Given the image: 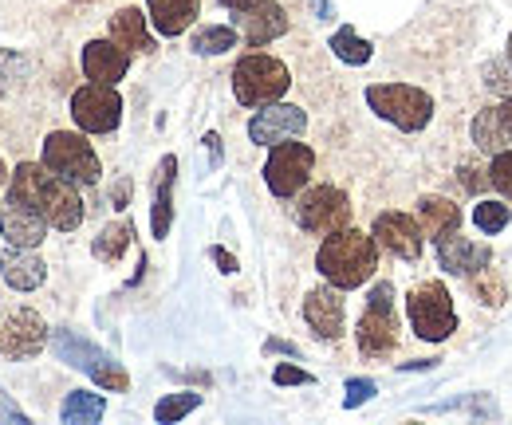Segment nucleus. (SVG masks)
Returning <instances> with one entry per match:
<instances>
[{"label":"nucleus","instance_id":"43","mask_svg":"<svg viewBox=\"0 0 512 425\" xmlns=\"http://www.w3.org/2000/svg\"><path fill=\"white\" fill-rule=\"evenodd\" d=\"M205 150H209V158H213V166H221V138H217L213 130L205 134Z\"/></svg>","mask_w":512,"mask_h":425},{"label":"nucleus","instance_id":"42","mask_svg":"<svg viewBox=\"0 0 512 425\" xmlns=\"http://www.w3.org/2000/svg\"><path fill=\"white\" fill-rule=\"evenodd\" d=\"M264 351H268V355H292V359H300V347H292V343H284V339H268Z\"/></svg>","mask_w":512,"mask_h":425},{"label":"nucleus","instance_id":"20","mask_svg":"<svg viewBox=\"0 0 512 425\" xmlns=\"http://www.w3.org/2000/svg\"><path fill=\"white\" fill-rule=\"evenodd\" d=\"M0 276L16 292H36L44 284V276H48V264L32 248H12L8 244V252L0 256Z\"/></svg>","mask_w":512,"mask_h":425},{"label":"nucleus","instance_id":"48","mask_svg":"<svg viewBox=\"0 0 512 425\" xmlns=\"http://www.w3.org/2000/svg\"><path fill=\"white\" fill-rule=\"evenodd\" d=\"M4 178H8V170H4V162H0V182H4Z\"/></svg>","mask_w":512,"mask_h":425},{"label":"nucleus","instance_id":"24","mask_svg":"<svg viewBox=\"0 0 512 425\" xmlns=\"http://www.w3.org/2000/svg\"><path fill=\"white\" fill-rule=\"evenodd\" d=\"M418 225H422V233H426V237L442 241V237H449V233H457V229H461V205H453L449 197H434V193H426V197L418 201Z\"/></svg>","mask_w":512,"mask_h":425},{"label":"nucleus","instance_id":"1","mask_svg":"<svg viewBox=\"0 0 512 425\" xmlns=\"http://www.w3.org/2000/svg\"><path fill=\"white\" fill-rule=\"evenodd\" d=\"M8 197L28 201L32 209H40L48 217V225L60 229V233H75L83 225V197H79V189L64 182V178H56L44 162H20L12 170Z\"/></svg>","mask_w":512,"mask_h":425},{"label":"nucleus","instance_id":"35","mask_svg":"<svg viewBox=\"0 0 512 425\" xmlns=\"http://www.w3.org/2000/svg\"><path fill=\"white\" fill-rule=\"evenodd\" d=\"M91 378H95V386H103V390H115V394H123V390L130 386L127 370H123V366L115 363V359H111V363L103 366L99 374H91Z\"/></svg>","mask_w":512,"mask_h":425},{"label":"nucleus","instance_id":"4","mask_svg":"<svg viewBox=\"0 0 512 425\" xmlns=\"http://www.w3.org/2000/svg\"><path fill=\"white\" fill-rule=\"evenodd\" d=\"M292 87V75L288 67L276 60V56H264V52H249L245 60H237L233 67V95L241 107H268V103H280Z\"/></svg>","mask_w":512,"mask_h":425},{"label":"nucleus","instance_id":"2","mask_svg":"<svg viewBox=\"0 0 512 425\" xmlns=\"http://www.w3.org/2000/svg\"><path fill=\"white\" fill-rule=\"evenodd\" d=\"M316 268L339 292H355L379 268V241L359 229H335L323 237L320 252H316Z\"/></svg>","mask_w":512,"mask_h":425},{"label":"nucleus","instance_id":"26","mask_svg":"<svg viewBox=\"0 0 512 425\" xmlns=\"http://www.w3.org/2000/svg\"><path fill=\"white\" fill-rule=\"evenodd\" d=\"M107 414V398L103 394H91V390H71L60 406V418L64 425H91V422H103Z\"/></svg>","mask_w":512,"mask_h":425},{"label":"nucleus","instance_id":"23","mask_svg":"<svg viewBox=\"0 0 512 425\" xmlns=\"http://www.w3.org/2000/svg\"><path fill=\"white\" fill-rule=\"evenodd\" d=\"M197 12H201V0H146V16H150L154 32L170 36V40L190 28Z\"/></svg>","mask_w":512,"mask_h":425},{"label":"nucleus","instance_id":"19","mask_svg":"<svg viewBox=\"0 0 512 425\" xmlns=\"http://www.w3.org/2000/svg\"><path fill=\"white\" fill-rule=\"evenodd\" d=\"M130 71V52L123 44H115V40H91L87 48H83V75L91 79V83H119V79H127Z\"/></svg>","mask_w":512,"mask_h":425},{"label":"nucleus","instance_id":"28","mask_svg":"<svg viewBox=\"0 0 512 425\" xmlns=\"http://www.w3.org/2000/svg\"><path fill=\"white\" fill-rule=\"evenodd\" d=\"M331 52H335V60L351 63V67H363V63H371V56H375V48H371V40H363L355 28H339L335 36H331V44H327Z\"/></svg>","mask_w":512,"mask_h":425},{"label":"nucleus","instance_id":"6","mask_svg":"<svg viewBox=\"0 0 512 425\" xmlns=\"http://www.w3.org/2000/svg\"><path fill=\"white\" fill-rule=\"evenodd\" d=\"M406 315L418 339L426 343H446L457 331V311H453V296L442 280H426L406 296Z\"/></svg>","mask_w":512,"mask_h":425},{"label":"nucleus","instance_id":"27","mask_svg":"<svg viewBox=\"0 0 512 425\" xmlns=\"http://www.w3.org/2000/svg\"><path fill=\"white\" fill-rule=\"evenodd\" d=\"M130 237H134L130 221H115V225H107V229L91 241L95 260H103V264H119V260H123V252L130 248Z\"/></svg>","mask_w":512,"mask_h":425},{"label":"nucleus","instance_id":"40","mask_svg":"<svg viewBox=\"0 0 512 425\" xmlns=\"http://www.w3.org/2000/svg\"><path fill=\"white\" fill-rule=\"evenodd\" d=\"M457 182L465 185V189H485L489 178H477V170H473V166H461V170H457Z\"/></svg>","mask_w":512,"mask_h":425},{"label":"nucleus","instance_id":"16","mask_svg":"<svg viewBox=\"0 0 512 425\" xmlns=\"http://www.w3.org/2000/svg\"><path fill=\"white\" fill-rule=\"evenodd\" d=\"M304 319H308V327L320 335L323 343H335V339L343 335V319H347L339 288H335V284L312 288V292L304 296Z\"/></svg>","mask_w":512,"mask_h":425},{"label":"nucleus","instance_id":"45","mask_svg":"<svg viewBox=\"0 0 512 425\" xmlns=\"http://www.w3.org/2000/svg\"><path fill=\"white\" fill-rule=\"evenodd\" d=\"M312 12L316 20H331V0H312Z\"/></svg>","mask_w":512,"mask_h":425},{"label":"nucleus","instance_id":"38","mask_svg":"<svg viewBox=\"0 0 512 425\" xmlns=\"http://www.w3.org/2000/svg\"><path fill=\"white\" fill-rule=\"evenodd\" d=\"M209 256H213V264H217L225 276H233V272H237V256H233V252H225L221 244H213V248H209Z\"/></svg>","mask_w":512,"mask_h":425},{"label":"nucleus","instance_id":"25","mask_svg":"<svg viewBox=\"0 0 512 425\" xmlns=\"http://www.w3.org/2000/svg\"><path fill=\"white\" fill-rule=\"evenodd\" d=\"M111 40L123 44L127 52H154V36L146 28V12L138 8H119L111 16Z\"/></svg>","mask_w":512,"mask_h":425},{"label":"nucleus","instance_id":"29","mask_svg":"<svg viewBox=\"0 0 512 425\" xmlns=\"http://www.w3.org/2000/svg\"><path fill=\"white\" fill-rule=\"evenodd\" d=\"M190 48L197 56H225V52L237 48V28H229V24H209V28H201V32L193 36Z\"/></svg>","mask_w":512,"mask_h":425},{"label":"nucleus","instance_id":"46","mask_svg":"<svg viewBox=\"0 0 512 425\" xmlns=\"http://www.w3.org/2000/svg\"><path fill=\"white\" fill-rule=\"evenodd\" d=\"M127 193H130V185H127V182L115 185V193H111V197H115V209H127Z\"/></svg>","mask_w":512,"mask_h":425},{"label":"nucleus","instance_id":"10","mask_svg":"<svg viewBox=\"0 0 512 425\" xmlns=\"http://www.w3.org/2000/svg\"><path fill=\"white\" fill-rule=\"evenodd\" d=\"M347 221H351V201H347V193L335 189V185H316V189H308V193L300 197V205H296V225H300L304 233H312V237H327V233H335V229H347Z\"/></svg>","mask_w":512,"mask_h":425},{"label":"nucleus","instance_id":"11","mask_svg":"<svg viewBox=\"0 0 512 425\" xmlns=\"http://www.w3.org/2000/svg\"><path fill=\"white\" fill-rule=\"evenodd\" d=\"M48 343V327L32 307H20L0 327V355L4 359H36Z\"/></svg>","mask_w":512,"mask_h":425},{"label":"nucleus","instance_id":"7","mask_svg":"<svg viewBox=\"0 0 512 425\" xmlns=\"http://www.w3.org/2000/svg\"><path fill=\"white\" fill-rule=\"evenodd\" d=\"M355 339H359V351L367 359H386L394 347H398V315H394V288L390 284H375L367 311L355 327Z\"/></svg>","mask_w":512,"mask_h":425},{"label":"nucleus","instance_id":"49","mask_svg":"<svg viewBox=\"0 0 512 425\" xmlns=\"http://www.w3.org/2000/svg\"><path fill=\"white\" fill-rule=\"evenodd\" d=\"M509 63H512V36H509Z\"/></svg>","mask_w":512,"mask_h":425},{"label":"nucleus","instance_id":"22","mask_svg":"<svg viewBox=\"0 0 512 425\" xmlns=\"http://www.w3.org/2000/svg\"><path fill=\"white\" fill-rule=\"evenodd\" d=\"M52 351H56L60 363L75 366V370H87V374H99L103 366L111 363L107 351H99L95 343H87V339L75 335V331H56V335H52Z\"/></svg>","mask_w":512,"mask_h":425},{"label":"nucleus","instance_id":"21","mask_svg":"<svg viewBox=\"0 0 512 425\" xmlns=\"http://www.w3.org/2000/svg\"><path fill=\"white\" fill-rule=\"evenodd\" d=\"M174 174H178V158L166 154V158L158 162L154 209H150V233H154V241H166V237H170V225H174Z\"/></svg>","mask_w":512,"mask_h":425},{"label":"nucleus","instance_id":"44","mask_svg":"<svg viewBox=\"0 0 512 425\" xmlns=\"http://www.w3.org/2000/svg\"><path fill=\"white\" fill-rule=\"evenodd\" d=\"M221 4H225L229 12H249V8H256L260 0H221Z\"/></svg>","mask_w":512,"mask_h":425},{"label":"nucleus","instance_id":"47","mask_svg":"<svg viewBox=\"0 0 512 425\" xmlns=\"http://www.w3.org/2000/svg\"><path fill=\"white\" fill-rule=\"evenodd\" d=\"M438 359H418V363H402V370H434Z\"/></svg>","mask_w":512,"mask_h":425},{"label":"nucleus","instance_id":"39","mask_svg":"<svg viewBox=\"0 0 512 425\" xmlns=\"http://www.w3.org/2000/svg\"><path fill=\"white\" fill-rule=\"evenodd\" d=\"M20 71H24V60H20V56L0 52V83H4V79H12V75H20Z\"/></svg>","mask_w":512,"mask_h":425},{"label":"nucleus","instance_id":"9","mask_svg":"<svg viewBox=\"0 0 512 425\" xmlns=\"http://www.w3.org/2000/svg\"><path fill=\"white\" fill-rule=\"evenodd\" d=\"M71 119L83 134H111L123 122V95L111 83H87L71 95Z\"/></svg>","mask_w":512,"mask_h":425},{"label":"nucleus","instance_id":"5","mask_svg":"<svg viewBox=\"0 0 512 425\" xmlns=\"http://www.w3.org/2000/svg\"><path fill=\"white\" fill-rule=\"evenodd\" d=\"M40 162H44L56 178H64V182L75 185V189H79V185H95L103 178L99 154H95L91 142H87L83 134H75V130H52V134L44 138Z\"/></svg>","mask_w":512,"mask_h":425},{"label":"nucleus","instance_id":"8","mask_svg":"<svg viewBox=\"0 0 512 425\" xmlns=\"http://www.w3.org/2000/svg\"><path fill=\"white\" fill-rule=\"evenodd\" d=\"M312 170H316V154H312V146L288 138V142H276V146L268 150L264 185H268L276 197H296V193H304V185H308V178H312Z\"/></svg>","mask_w":512,"mask_h":425},{"label":"nucleus","instance_id":"36","mask_svg":"<svg viewBox=\"0 0 512 425\" xmlns=\"http://www.w3.org/2000/svg\"><path fill=\"white\" fill-rule=\"evenodd\" d=\"M272 382H276V386H312L316 378H312L308 370H300V366L280 363L276 370H272Z\"/></svg>","mask_w":512,"mask_h":425},{"label":"nucleus","instance_id":"34","mask_svg":"<svg viewBox=\"0 0 512 425\" xmlns=\"http://www.w3.org/2000/svg\"><path fill=\"white\" fill-rule=\"evenodd\" d=\"M375 394H379V386H375L371 378H351V382H347V398H343V406H347V410H359V406L371 402Z\"/></svg>","mask_w":512,"mask_h":425},{"label":"nucleus","instance_id":"32","mask_svg":"<svg viewBox=\"0 0 512 425\" xmlns=\"http://www.w3.org/2000/svg\"><path fill=\"white\" fill-rule=\"evenodd\" d=\"M489 185L505 197L512 205V150H501V154H493V166H489Z\"/></svg>","mask_w":512,"mask_h":425},{"label":"nucleus","instance_id":"14","mask_svg":"<svg viewBox=\"0 0 512 425\" xmlns=\"http://www.w3.org/2000/svg\"><path fill=\"white\" fill-rule=\"evenodd\" d=\"M48 233V217L40 209H32L28 201H16V197H4L0 205V237L12 244V248H36L44 244Z\"/></svg>","mask_w":512,"mask_h":425},{"label":"nucleus","instance_id":"41","mask_svg":"<svg viewBox=\"0 0 512 425\" xmlns=\"http://www.w3.org/2000/svg\"><path fill=\"white\" fill-rule=\"evenodd\" d=\"M0 422H16V425H28V418L12 406V402H4V390H0Z\"/></svg>","mask_w":512,"mask_h":425},{"label":"nucleus","instance_id":"31","mask_svg":"<svg viewBox=\"0 0 512 425\" xmlns=\"http://www.w3.org/2000/svg\"><path fill=\"white\" fill-rule=\"evenodd\" d=\"M201 406V394L197 390H182V394H166L158 406H154V422L170 425V422H182L190 418L193 410Z\"/></svg>","mask_w":512,"mask_h":425},{"label":"nucleus","instance_id":"17","mask_svg":"<svg viewBox=\"0 0 512 425\" xmlns=\"http://www.w3.org/2000/svg\"><path fill=\"white\" fill-rule=\"evenodd\" d=\"M237 28H241V36H245L249 48H268L272 40L288 36L292 24H288V12L276 0H260L249 12H237Z\"/></svg>","mask_w":512,"mask_h":425},{"label":"nucleus","instance_id":"30","mask_svg":"<svg viewBox=\"0 0 512 425\" xmlns=\"http://www.w3.org/2000/svg\"><path fill=\"white\" fill-rule=\"evenodd\" d=\"M509 221H512V209L505 201H477V205H473V225H477L485 237L505 233Z\"/></svg>","mask_w":512,"mask_h":425},{"label":"nucleus","instance_id":"3","mask_svg":"<svg viewBox=\"0 0 512 425\" xmlns=\"http://www.w3.org/2000/svg\"><path fill=\"white\" fill-rule=\"evenodd\" d=\"M367 107L390 126L406 130V134L426 130L434 119V95L414 87V83H375V87H367Z\"/></svg>","mask_w":512,"mask_h":425},{"label":"nucleus","instance_id":"18","mask_svg":"<svg viewBox=\"0 0 512 425\" xmlns=\"http://www.w3.org/2000/svg\"><path fill=\"white\" fill-rule=\"evenodd\" d=\"M473 142L481 154H501V150H512V95L505 103H493L485 111H477V119L469 126Z\"/></svg>","mask_w":512,"mask_h":425},{"label":"nucleus","instance_id":"33","mask_svg":"<svg viewBox=\"0 0 512 425\" xmlns=\"http://www.w3.org/2000/svg\"><path fill=\"white\" fill-rule=\"evenodd\" d=\"M473 292H477V300L489 307H501L505 304V284L485 268V272H477V284H473Z\"/></svg>","mask_w":512,"mask_h":425},{"label":"nucleus","instance_id":"37","mask_svg":"<svg viewBox=\"0 0 512 425\" xmlns=\"http://www.w3.org/2000/svg\"><path fill=\"white\" fill-rule=\"evenodd\" d=\"M485 87H493V91H509L512 95V71L505 63H489L485 67Z\"/></svg>","mask_w":512,"mask_h":425},{"label":"nucleus","instance_id":"12","mask_svg":"<svg viewBox=\"0 0 512 425\" xmlns=\"http://www.w3.org/2000/svg\"><path fill=\"white\" fill-rule=\"evenodd\" d=\"M371 237L379 241V248H386V252L398 256V260H418L422 248H426L422 225H418L410 213H398V209H390V213H379V217H375Z\"/></svg>","mask_w":512,"mask_h":425},{"label":"nucleus","instance_id":"13","mask_svg":"<svg viewBox=\"0 0 512 425\" xmlns=\"http://www.w3.org/2000/svg\"><path fill=\"white\" fill-rule=\"evenodd\" d=\"M308 130V111L292 107V103H268L249 119V138L256 146H276L288 138H300Z\"/></svg>","mask_w":512,"mask_h":425},{"label":"nucleus","instance_id":"15","mask_svg":"<svg viewBox=\"0 0 512 425\" xmlns=\"http://www.w3.org/2000/svg\"><path fill=\"white\" fill-rule=\"evenodd\" d=\"M434 248H438V264L446 268L449 276H477V272H485L493 264V248L461 237V229L442 237V241H434Z\"/></svg>","mask_w":512,"mask_h":425}]
</instances>
